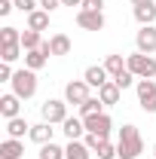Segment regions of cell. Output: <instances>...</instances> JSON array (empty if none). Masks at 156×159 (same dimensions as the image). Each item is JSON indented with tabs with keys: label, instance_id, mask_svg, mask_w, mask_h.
Returning a JSON list of instances; mask_svg holds the SVG:
<instances>
[{
	"label": "cell",
	"instance_id": "1",
	"mask_svg": "<svg viewBox=\"0 0 156 159\" xmlns=\"http://www.w3.org/2000/svg\"><path fill=\"white\" fill-rule=\"evenodd\" d=\"M144 153V138L138 132V125H122L117 138V156L119 159H138Z\"/></svg>",
	"mask_w": 156,
	"mask_h": 159
},
{
	"label": "cell",
	"instance_id": "2",
	"mask_svg": "<svg viewBox=\"0 0 156 159\" xmlns=\"http://www.w3.org/2000/svg\"><path fill=\"white\" fill-rule=\"evenodd\" d=\"M126 67H129L138 80H153L156 77V58L153 55H144V52L129 55V58H126Z\"/></svg>",
	"mask_w": 156,
	"mask_h": 159
},
{
	"label": "cell",
	"instance_id": "3",
	"mask_svg": "<svg viewBox=\"0 0 156 159\" xmlns=\"http://www.w3.org/2000/svg\"><path fill=\"white\" fill-rule=\"evenodd\" d=\"M12 92L19 95L21 101L34 98L37 95V70H16V77H12Z\"/></svg>",
	"mask_w": 156,
	"mask_h": 159
},
{
	"label": "cell",
	"instance_id": "4",
	"mask_svg": "<svg viewBox=\"0 0 156 159\" xmlns=\"http://www.w3.org/2000/svg\"><path fill=\"white\" fill-rule=\"evenodd\" d=\"M40 113H43V122L61 125V122L67 119V101H61V98H46V101H43V107H40Z\"/></svg>",
	"mask_w": 156,
	"mask_h": 159
},
{
	"label": "cell",
	"instance_id": "5",
	"mask_svg": "<svg viewBox=\"0 0 156 159\" xmlns=\"http://www.w3.org/2000/svg\"><path fill=\"white\" fill-rule=\"evenodd\" d=\"M138 104L144 113H156V83L153 80H138Z\"/></svg>",
	"mask_w": 156,
	"mask_h": 159
},
{
	"label": "cell",
	"instance_id": "6",
	"mask_svg": "<svg viewBox=\"0 0 156 159\" xmlns=\"http://www.w3.org/2000/svg\"><path fill=\"white\" fill-rule=\"evenodd\" d=\"M89 89H92V86H89L86 80H71V83L64 86V101L80 107V104H86V101L92 98V95H89Z\"/></svg>",
	"mask_w": 156,
	"mask_h": 159
},
{
	"label": "cell",
	"instance_id": "7",
	"mask_svg": "<svg viewBox=\"0 0 156 159\" xmlns=\"http://www.w3.org/2000/svg\"><path fill=\"white\" fill-rule=\"evenodd\" d=\"M83 122H86V132H92L98 138H107L110 129H113V119L107 116V113H92V116H86Z\"/></svg>",
	"mask_w": 156,
	"mask_h": 159
},
{
	"label": "cell",
	"instance_id": "8",
	"mask_svg": "<svg viewBox=\"0 0 156 159\" xmlns=\"http://www.w3.org/2000/svg\"><path fill=\"white\" fill-rule=\"evenodd\" d=\"M135 46H138V52H144V55H153L156 52V28L153 25H141V31L135 34Z\"/></svg>",
	"mask_w": 156,
	"mask_h": 159
},
{
	"label": "cell",
	"instance_id": "9",
	"mask_svg": "<svg viewBox=\"0 0 156 159\" xmlns=\"http://www.w3.org/2000/svg\"><path fill=\"white\" fill-rule=\"evenodd\" d=\"M77 25H80V28H86V31H104V12L80 9V12H77Z\"/></svg>",
	"mask_w": 156,
	"mask_h": 159
},
{
	"label": "cell",
	"instance_id": "10",
	"mask_svg": "<svg viewBox=\"0 0 156 159\" xmlns=\"http://www.w3.org/2000/svg\"><path fill=\"white\" fill-rule=\"evenodd\" d=\"M19 101H21V98L16 95V92L3 95V98H0V116H3V119H16V116H19V110H21Z\"/></svg>",
	"mask_w": 156,
	"mask_h": 159
},
{
	"label": "cell",
	"instance_id": "11",
	"mask_svg": "<svg viewBox=\"0 0 156 159\" xmlns=\"http://www.w3.org/2000/svg\"><path fill=\"white\" fill-rule=\"evenodd\" d=\"M107 70H104V64H92V67H86V74H83V80L92 86V89H101L104 83H107Z\"/></svg>",
	"mask_w": 156,
	"mask_h": 159
},
{
	"label": "cell",
	"instance_id": "12",
	"mask_svg": "<svg viewBox=\"0 0 156 159\" xmlns=\"http://www.w3.org/2000/svg\"><path fill=\"white\" fill-rule=\"evenodd\" d=\"M25 156V144L19 138H6L0 144V159H21Z\"/></svg>",
	"mask_w": 156,
	"mask_h": 159
},
{
	"label": "cell",
	"instance_id": "13",
	"mask_svg": "<svg viewBox=\"0 0 156 159\" xmlns=\"http://www.w3.org/2000/svg\"><path fill=\"white\" fill-rule=\"evenodd\" d=\"M61 132L67 135V141H80V138H83V132H86V122L77 119V116H67L64 122H61Z\"/></svg>",
	"mask_w": 156,
	"mask_h": 159
},
{
	"label": "cell",
	"instance_id": "14",
	"mask_svg": "<svg viewBox=\"0 0 156 159\" xmlns=\"http://www.w3.org/2000/svg\"><path fill=\"white\" fill-rule=\"evenodd\" d=\"M52 132H55V129H52V122H37V125H31V135H28V138L43 147V144H49V141H52Z\"/></svg>",
	"mask_w": 156,
	"mask_h": 159
},
{
	"label": "cell",
	"instance_id": "15",
	"mask_svg": "<svg viewBox=\"0 0 156 159\" xmlns=\"http://www.w3.org/2000/svg\"><path fill=\"white\" fill-rule=\"evenodd\" d=\"M6 135L9 138H25V135H31V125H28V119L25 116H16V119H6Z\"/></svg>",
	"mask_w": 156,
	"mask_h": 159
},
{
	"label": "cell",
	"instance_id": "16",
	"mask_svg": "<svg viewBox=\"0 0 156 159\" xmlns=\"http://www.w3.org/2000/svg\"><path fill=\"white\" fill-rule=\"evenodd\" d=\"M89 156H92V150L86 147V141H67L64 159H89Z\"/></svg>",
	"mask_w": 156,
	"mask_h": 159
},
{
	"label": "cell",
	"instance_id": "17",
	"mask_svg": "<svg viewBox=\"0 0 156 159\" xmlns=\"http://www.w3.org/2000/svg\"><path fill=\"white\" fill-rule=\"evenodd\" d=\"M119 92H122V89H119L117 83H113V80H107V83L98 89V98L104 101V104H119Z\"/></svg>",
	"mask_w": 156,
	"mask_h": 159
},
{
	"label": "cell",
	"instance_id": "18",
	"mask_svg": "<svg viewBox=\"0 0 156 159\" xmlns=\"http://www.w3.org/2000/svg\"><path fill=\"white\" fill-rule=\"evenodd\" d=\"M49 49H52V55H67L71 52V37L67 34H52L49 37Z\"/></svg>",
	"mask_w": 156,
	"mask_h": 159
},
{
	"label": "cell",
	"instance_id": "19",
	"mask_svg": "<svg viewBox=\"0 0 156 159\" xmlns=\"http://www.w3.org/2000/svg\"><path fill=\"white\" fill-rule=\"evenodd\" d=\"M46 61H49V55H46L43 49H31V52H25V67H28V70H40Z\"/></svg>",
	"mask_w": 156,
	"mask_h": 159
},
{
	"label": "cell",
	"instance_id": "20",
	"mask_svg": "<svg viewBox=\"0 0 156 159\" xmlns=\"http://www.w3.org/2000/svg\"><path fill=\"white\" fill-rule=\"evenodd\" d=\"M28 28H31V31H46V28H49V12H46V9H34V12L28 16Z\"/></svg>",
	"mask_w": 156,
	"mask_h": 159
},
{
	"label": "cell",
	"instance_id": "21",
	"mask_svg": "<svg viewBox=\"0 0 156 159\" xmlns=\"http://www.w3.org/2000/svg\"><path fill=\"white\" fill-rule=\"evenodd\" d=\"M104 70L110 74V80H117L119 74H126L129 67H126V61H122V55H107V61H104Z\"/></svg>",
	"mask_w": 156,
	"mask_h": 159
},
{
	"label": "cell",
	"instance_id": "22",
	"mask_svg": "<svg viewBox=\"0 0 156 159\" xmlns=\"http://www.w3.org/2000/svg\"><path fill=\"white\" fill-rule=\"evenodd\" d=\"M43 46V37H40V31H21V49L25 52H31V49H40Z\"/></svg>",
	"mask_w": 156,
	"mask_h": 159
},
{
	"label": "cell",
	"instance_id": "23",
	"mask_svg": "<svg viewBox=\"0 0 156 159\" xmlns=\"http://www.w3.org/2000/svg\"><path fill=\"white\" fill-rule=\"evenodd\" d=\"M135 19L141 21V25H153V21H156V6H153V3L135 6Z\"/></svg>",
	"mask_w": 156,
	"mask_h": 159
},
{
	"label": "cell",
	"instance_id": "24",
	"mask_svg": "<svg viewBox=\"0 0 156 159\" xmlns=\"http://www.w3.org/2000/svg\"><path fill=\"white\" fill-rule=\"evenodd\" d=\"M40 159H64V147H58L55 141H49V144L40 147Z\"/></svg>",
	"mask_w": 156,
	"mask_h": 159
},
{
	"label": "cell",
	"instance_id": "25",
	"mask_svg": "<svg viewBox=\"0 0 156 159\" xmlns=\"http://www.w3.org/2000/svg\"><path fill=\"white\" fill-rule=\"evenodd\" d=\"M12 43H21V34H19V28L6 25V28L0 31V46H12Z\"/></svg>",
	"mask_w": 156,
	"mask_h": 159
},
{
	"label": "cell",
	"instance_id": "26",
	"mask_svg": "<svg viewBox=\"0 0 156 159\" xmlns=\"http://www.w3.org/2000/svg\"><path fill=\"white\" fill-rule=\"evenodd\" d=\"M0 58L6 61V64L19 61V58H21V43H12V46H0Z\"/></svg>",
	"mask_w": 156,
	"mask_h": 159
},
{
	"label": "cell",
	"instance_id": "27",
	"mask_svg": "<svg viewBox=\"0 0 156 159\" xmlns=\"http://www.w3.org/2000/svg\"><path fill=\"white\" fill-rule=\"evenodd\" d=\"M101 104H104L101 98H89L86 104H80V119L92 116V113H101Z\"/></svg>",
	"mask_w": 156,
	"mask_h": 159
},
{
	"label": "cell",
	"instance_id": "28",
	"mask_svg": "<svg viewBox=\"0 0 156 159\" xmlns=\"http://www.w3.org/2000/svg\"><path fill=\"white\" fill-rule=\"evenodd\" d=\"M98 159H117V144H110V141L104 138L98 144Z\"/></svg>",
	"mask_w": 156,
	"mask_h": 159
},
{
	"label": "cell",
	"instance_id": "29",
	"mask_svg": "<svg viewBox=\"0 0 156 159\" xmlns=\"http://www.w3.org/2000/svg\"><path fill=\"white\" fill-rule=\"evenodd\" d=\"M12 3H16V9H19V12H28V16L40 6V0H12Z\"/></svg>",
	"mask_w": 156,
	"mask_h": 159
},
{
	"label": "cell",
	"instance_id": "30",
	"mask_svg": "<svg viewBox=\"0 0 156 159\" xmlns=\"http://www.w3.org/2000/svg\"><path fill=\"white\" fill-rule=\"evenodd\" d=\"M113 83H117L119 89H129V86L135 83V74H132V70H126V74H119V77L113 80Z\"/></svg>",
	"mask_w": 156,
	"mask_h": 159
},
{
	"label": "cell",
	"instance_id": "31",
	"mask_svg": "<svg viewBox=\"0 0 156 159\" xmlns=\"http://www.w3.org/2000/svg\"><path fill=\"white\" fill-rule=\"evenodd\" d=\"M12 77H16V70L3 61V64H0V83H12Z\"/></svg>",
	"mask_w": 156,
	"mask_h": 159
},
{
	"label": "cell",
	"instance_id": "32",
	"mask_svg": "<svg viewBox=\"0 0 156 159\" xmlns=\"http://www.w3.org/2000/svg\"><path fill=\"white\" fill-rule=\"evenodd\" d=\"M83 141H86V147H89V150H98V144H101L104 138H98V135H92V132H86V138H83Z\"/></svg>",
	"mask_w": 156,
	"mask_h": 159
},
{
	"label": "cell",
	"instance_id": "33",
	"mask_svg": "<svg viewBox=\"0 0 156 159\" xmlns=\"http://www.w3.org/2000/svg\"><path fill=\"white\" fill-rule=\"evenodd\" d=\"M80 9H95V12H101V9H104V0H83Z\"/></svg>",
	"mask_w": 156,
	"mask_h": 159
},
{
	"label": "cell",
	"instance_id": "34",
	"mask_svg": "<svg viewBox=\"0 0 156 159\" xmlns=\"http://www.w3.org/2000/svg\"><path fill=\"white\" fill-rule=\"evenodd\" d=\"M58 6H61V0H40V9H46V12H52Z\"/></svg>",
	"mask_w": 156,
	"mask_h": 159
},
{
	"label": "cell",
	"instance_id": "35",
	"mask_svg": "<svg viewBox=\"0 0 156 159\" xmlns=\"http://www.w3.org/2000/svg\"><path fill=\"white\" fill-rule=\"evenodd\" d=\"M12 9H16V3H12V0H0V16H9Z\"/></svg>",
	"mask_w": 156,
	"mask_h": 159
},
{
	"label": "cell",
	"instance_id": "36",
	"mask_svg": "<svg viewBox=\"0 0 156 159\" xmlns=\"http://www.w3.org/2000/svg\"><path fill=\"white\" fill-rule=\"evenodd\" d=\"M61 6H83V0H61Z\"/></svg>",
	"mask_w": 156,
	"mask_h": 159
},
{
	"label": "cell",
	"instance_id": "37",
	"mask_svg": "<svg viewBox=\"0 0 156 159\" xmlns=\"http://www.w3.org/2000/svg\"><path fill=\"white\" fill-rule=\"evenodd\" d=\"M144 3H153V0H132V6H144Z\"/></svg>",
	"mask_w": 156,
	"mask_h": 159
},
{
	"label": "cell",
	"instance_id": "38",
	"mask_svg": "<svg viewBox=\"0 0 156 159\" xmlns=\"http://www.w3.org/2000/svg\"><path fill=\"white\" fill-rule=\"evenodd\" d=\"M153 156H156V144H153Z\"/></svg>",
	"mask_w": 156,
	"mask_h": 159
}]
</instances>
